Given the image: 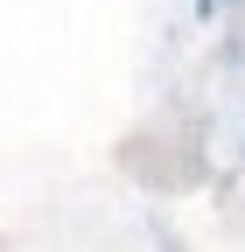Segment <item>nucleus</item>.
Segmentation results:
<instances>
[]
</instances>
